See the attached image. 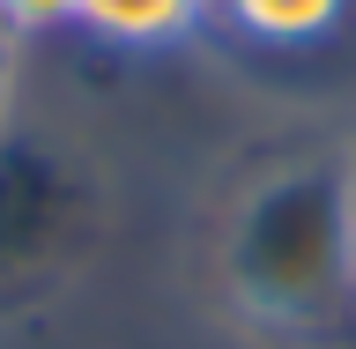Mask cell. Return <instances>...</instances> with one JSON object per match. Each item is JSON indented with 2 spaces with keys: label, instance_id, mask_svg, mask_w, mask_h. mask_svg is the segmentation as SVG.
<instances>
[{
  "label": "cell",
  "instance_id": "1",
  "mask_svg": "<svg viewBox=\"0 0 356 349\" xmlns=\"http://www.w3.org/2000/svg\"><path fill=\"white\" fill-rule=\"evenodd\" d=\"M222 290L260 327H327L356 305V149H312L230 208Z\"/></svg>",
  "mask_w": 356,
  "mask_h": 349
},
{
  "label": "cell",
  "instance_id": "3",
  "mask_svg": "<svg viewBox=\"0 0 356 349\" xmlns=\"http://www.w3.org/2000/svg\"><path fill=\"white\" fill-rule=\"evenodd\" d=\"M252 45H319L327 30H341L349 0H216Z\"/></svg>",
  "mask_w": 356,
  "mask_h": 349
},
{
  "label": "cell",
  "instance_id": "4",
  "mask_svg": "<svg viewBox=\"0 0 356 349\" xmlns=\"http://www.w3.org/2000/svg\"><path fill=\"white\" fill-rule=\"evenodd\" d=\"M0 22H8L15 38H30V30H60V22H74V0H0Z\"/></svg>",
  "mask_w": 356,
  "mask_h": 349
},
{
  "label": "cell",
  "instance_id": "2",
  "mask_svg": "<svg viewBox=\"0 0 356 349\" xmlns=\"http://www.w3.org/2000/svg\"><path fill=\"white\" fill-rule=\"evenodd\" d=\"M208 15H216V0H74V22L89 38L127 45V52L178 45V38H193Z\"/></svg>",
  "mask_w": 356,
  "mask_h": 349
},
{
  "label": "cell",
  "instance_id": "5",
  "mask_svg": "<svg viewBox=\"0 0 356 349\" xmlns=\"http://www.w3.org/2000/svg\"><path fill=\"white\" fill-rule=\"evenodd\" d=\"M15 30H8V22H0V111H8V82H15Z\"/></svg>",
  "mask_w": 356,
  "mask_h": 349
}]
</instances>
